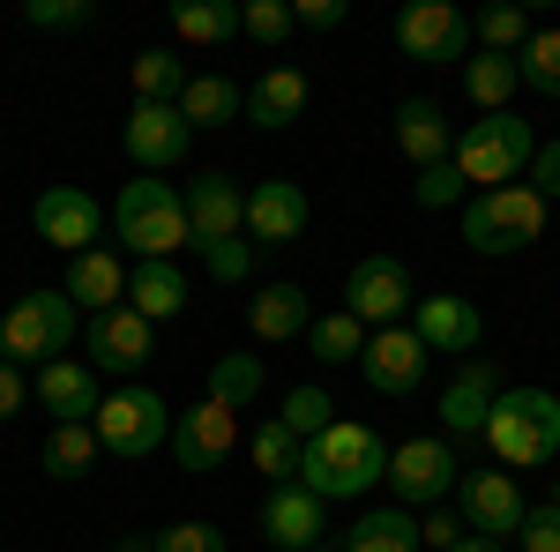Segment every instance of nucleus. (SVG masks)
<instances>
[{"mask_svg": "<svg viewBox=\"0 0 560 552\" xmlns=\"http://www.w3.org/2000/svg\"><path fill=\"white\" fill-rule=\"evenodd\" d=\"M173 31L187 45H224L240 38V0H179L173 8Z\"/></svg>", "mask_w": 560, "mask_h": 552, "instance_id": "obj_35", "label": "nucleus"}, {"mask_svg": "<svg viewBox=\"0 0 560 552\" xmlns=\"http://www.w3.org/2000/svg\"><path fill=\"white\" fill-rule=\"evenodd\" d=\"M23 23L31 31H83L90 0H23Z\"/></svg>", "mask_w": 560, "mask_h": 552, "instance_id": "obj_42", "label": "nucleus"}, {"mask_svg": "<svg viewBox=\"0 0 560 552\" xmlns=\"http://www.w3.org/2000/svg\"><path fill=\"white\" fill-rule=\"evenodd\" d=\"M113 239H120L135 261H173L179 247H195V232H187V187L150 179V172L128 179L120 202H113Z\"/></svg>", "mask_w": 560, "mask_h": 552, "instance_id": "obj_2", "label": "nucleus"}, {"mask_svg": "<svg viewBox=\"0 0 560 552\" xmlns=\"http://www.w3.org/2000/svg\"><path fill=\"white\" fill-rule=\"evenodd\" d=\"M493 396H501L493 359H464V366H456V381L441 388V433H448V441H478L486 419H493Z\"/></svg>", "mask_w": 560, "mask_h": 552, "instance_id": "obj_21", "label": "nucleus"}, {"mask_svg": "<svg viewBox=\"0 0 560 552\" xmlns=\"http://www.w3.org/2000/svg\"><path fill=\"white\" fill-rule=\"evenodd\" d=\"M105 448H97V425H52L38 448L45 478H90V463H97Z\"/></svg>", "mask_w": 560, "mask_h": 552, "instance_id": "obj_34", "label": "nucleus"}, {"mask_svg": "<svg viewBox=\"0 0 560 552\" xmlns=\"http://www.w3.org/2000/svg\"><path fill=\"white\" fill-rule=\"evenodd\" d=\"M523 179H530L546 202H560V134H553V142H538V157H530V172H523Z\"/></svg>", "mask_w": 560, "mask_h": 552, "instance_id": "obj_48", "label": "nucleus"}, {"mask_svg": "<svg viewBox=\"0 0 560 552\" xmlns=\"http://www.w3.org/2000/svg\"><path fill=\"white\" fill-rule=\"evenodd\" d=\"M60 292L75 298L83 314H113V306H128V261L113 255V247H90V255L68 261V284Z\"/></svg>", "mask_w": 560, "mask_h": 552, "instance_id": "obj_26", "label": "nucleus"}, {"mask_svg": "<svg viewBox=\"0 0 560 552\" xmlns=\"http://www.w3.org/2000/svg\"><path fill=\"white\" fill-rule=\"evenodd\" d=\"M0 552H8V545H0Z\"/></svg>", "mask_w": 560, "mask_h": 552, "instance_id": "obj_54", "label": "nucleus"}, {"mask_svg": "<svg viewBox=\"0 0 560 552\" xmlns=\"http://www.w3.org/2000/svg\"><path fill=\"white\" fill-rule=\"evenodd\" d=\"M128 306L142 321H173L187 306V269L179 261H135L128 269Z\"/></svg>", "mask_w": 560, "mask_h": 552, "instance_id": "obj_27", "label": "nucleus"}, {"mask_svg": "<svg viewBox=\"0 0 560 552\" xmlns=\"http://www.w3.org/2000/svg\"><path fill=\"white\" fill-rule=\"evenodd\" d=\"M300 485L314 493V501H359V493L388 485L382 433H374V425H359V419L322 425V433L300 448Z\"/></svg>", "mask_w": 560, "mask_h": 552, "instance_id": "obj_1", "label": "nucleus"}, {"mask_svg": "<svg viewBox=\"0 0 560 552\" xmlns=\"http://www.w3.org/2000/svg\"><path fill=\"white\" fill-rule=\"evenodd\" d=\"M83 359L97 374H142L158 359V321H142L135 306H113V314H90L83 321Z\"/></svg>", "mask_w": 560, "mask_h": 552, "instance_id": "obj_12", "label": "nucleus"}, {"mask_svg": "<svg viewBox=\"0 0 560 552\" xmlns=\"http://www.w3.org/2000/svg\"><path fill=\"white\" fill-rule=\"evenodd\" d=\"M411 337L427 343V351H478L486 343V314H478V298H464V292H433V298H419L411 306Z\"/></svg>", "mask_w": 560, "mask_h": 552, "instance_id": "obj_19", "label": "nucleus"}, {"mask_svg": "<svg viewBox=\"0 0 560 552\" xmlns=\"http://www.w3.org/2000/svg\"><path fill=\"white\" fill-rule=\"evenodd\" d=\"M530 31H538V23L523 15L516 0H493V8H478V23H471L478 52H509V60H516L523 45H530Z\"/></svg>", "mask_w": 560, "mask_h": 552, "instance_id": "obj_36", "label": "nucleus"}, {"mask_svg": "<svg viewBox=\"0 0 560 552\" xmlns=\"http://www.w3.org/2000/svg\"><path fill=\"white\" fill-rule=\"evenodd\" d=\"M345 552H427L419 545V515L396 508V501H388V508H366L345 530Z\"/></svg>", "mask_w": 560, "mask_h": 552, "instance_id": "obj_29", "label": "nucleus"}, {"mask_svg": "<svg viewBox=\"0 0 560 552\" xmlns=\"http://www.w3.org/2000/svg\"><path fill=\"white\" fill-rule=\"evenodd\" d=\"M113 552H158V538H120Z\"/></svg>", "mask_w": 560, "mask_h": 552, "instance_id": "obj_50", "label": "nucleus"}, {"mask_svg": "<svg viewBox=\"0 0 560 552\" xmlns=\"http://www.w3.org/2000/svg\"><path fill=\"white\" fill-rule=\"evenodd\" d=\"M396 150H404L419 172L448 165V157H456V128H448V113H441L433 97H404V105H396Z\"/></svg>", "mask_w": 560, "mask_h": 552, "instance_id": "obj_24", "label": "nucleus"}, {"mask_svg": "<svg viewBox=\"0 0 560 552\" xmlns=\"http://www.w3.org/2000/svg\"><path fill=\"white\" fill-rule=\"evenodd\" d=\"M300 433H292V425L284 419H261L255 425V441H247V456H255V470L261 478H277V485H284V478H300Z\"/></svg>", "mask_w": 560, "mask_h": 552, "instance_id": "obj_37", "label": "nucleus"}, {"mask_svg": "<svg viewBox=\"0 0 560 552\" xmlns=\"http://www.w3.org/2000/svg\"><path fill=\"white\" fill-rule=\"evenodd\" d=\"M120 150L135 157V172H173V165H187L195 128L179 120V105H135L128 128H120Z\"/></svg>", "mask_w": 560, "mask_h": 552, "instance_id": "obj_16", "label": "nucleus"}, {"mask_svg": "<svg viewBox=\"0 0 560 552\" xmlns=\"http://www.w3.org/2000/svg\"><path fill=\"white\" fill-rule=\"evenodd\" d=\"M366 321L345 314V306H329V314H314V329H306V351L322 359V366H359V351H366Z\"/></svg>", "mask_w": 560, "mask_h": 552, "instance_id": "obj_31", "label": "nucleus"}, {"mask_svg": "<svg viewBox=\"0 0 560 552\" xmlns=\"http://www.w3.org/2000/svg\"><path fill=\"white\" fill-rule=\"evenodd\" d=\"M158 552H224V530L217 522H173V530H158Z\"/></svg>", "mask_w": 560, "mask_h": 552, "instance_id": "obj_45", "label": "nucleus"}, {"mask_svg": "<svg viewBox=\"0 0 560 552\" xmlns=\"http://www.w3.org/2000/svg\"><path fill=\"white\" fill-rule=\"evenodd\" d=\"M516 90H523V75H516L509 52H471V60H464V97H471L478 113H509Z\"/></svg>", "mask_w": 560, "mask_h": 552, "instance_id": "obj_32", "label": "nucleus"}, {"mask_svg": "<svg viewBox=\"0 0 560 552\" xmlns=\"http://www.w3.org/2000/svg\"><path fill=\"white\" fill-rule=\"evenodd\" d=\"M538 157V128L516 120V113H478L471 128L456 134V157L448 165L464 172V187L471 195H501V187H516L523 172Z\"/></svg>", "mask_w": 560, "mask_h": 552, "instance_id": "obj_4", "label": "nucleus"}, {"mask_svg": "<svg viewBox=\"0 0 560 552\" xmlns=\"http://www.w3.org/2000/svg\"><path fill=\"white\" fill-rule=\"evenodd\" d=\"M553 508H560V478H553Z\"/></svg>", "mask_w": 560, "mask_h": 552, "instance_id": "obj_52", "label": "nucleus"}, {"mask_svg": "<svg viewBox=\"0 0 560 552\" xmlns=\"http://www.w3.org/2000/svg\"><path fill=\"white\" fill-rule=\"evenodd\" d=\"M247 329H255L261 343H292L314 329V298H306V284H292V277H277V284H261L255 298H247Z\"/></svg>", "mask_w": 560, "mask_h": 552, "instance_id": "obj_25", "label": "nucleus"}, {"mask_svg": "<svg viewBox=\"0 0 560 552\" xmlns=\"http://www.w3.org/2000/svg\"><path fill=\"white\" fill-rule=\"evenodd\" d=\"M396 52L427 68H464L471 60V15L456 0H411L396 15Z\"/></svg>", "mask_w": 560, "mask_h": 552, "instance_id": "obj_9", "label": "nucleus"}, {"mask_svg": "<svg viewBox=\"0 0 560 552\" xmlns=\"http://www.w3.org/2000/svg\"><path fill=\"white\" fill-rule=\"evenodd\" d=\"M322 508H329V501H314L300 478H284V485L261 493V538L277 552H314L322 545Z\"/></svg>", "mask_w": 560, "mask_h": 552, "instance_id": "obj_20", "label": "nucleus"}, {"mask_svg": "<svg viewBox=\"0 0 560 552\" xmlns=\"http://www.w3.org/2000/svg\"><path fill=\"white\" fill-rule=\"evenodd\" d=\"M546 216H553V202H546L530 179L501 187V195H471V202H464V247L486 255V261L523 255L530 239H546Z\"/></svg>", "mask_w": 560, "mask_h": 552, "instance_id": "obj_5", "label": "nucleus"}, {"mask_svg": "<svg viewBox=\"0 0 560 552\" xmlns=\"http://www.w3.org/2000/svg\"><path fill=\"white\" fill-rule=\"evenodd\" d=\"M456 485H464V463H456V448L441 433H419V441L388 448V493H396V508H441Z\"/></svg>", "mask_w": 560, "mask_h": 552, "instance_id": "obj_8", "label": "nucleus"}, {"mask_svg": "<svg viewBox=\"0 0 560 552\" xmlns=\"http://www.w3.org/2000/svg\"><path fill=\"white\" fill-rule=\"evenodd\" d=\"M247 113V90L224 83V75H195V83L179 90V120L187 128H232Z\"/></svg>", "mask_w": 560, "mask_h": 552, "instance_id": "obj_30", "label": "nucleus"}, {"mask_svg": "<svg viewBox=\"0 0 560 552\" xmlns=\"http://www.w3.org/2000/svg\"><path fill=\"white\" fill-rule=\"evenodd\" d=\"M232 448H240V411H224L217 396H202L187 419H173V463L187 478H210V470L232 463Z\"/></svg>", "mask_w": 560, "mask_h": 552, "instance_id": "obj_13", "label": "nucleus"}, {"mask_svg": "<svg viewBox=\"0 0 560 552\" xmlns=\"http://www.w3.org/2000/svg\"><path fill=\"white\" fill-rule=\"evenodd\" d=\"M411 306H419V292H411V269H404L396 255L351 261V277H345V314H359L366 329H396V321H411Z\"/></svg>", "mask_w": 560, "mask_h": 552, "instance_id": "obj_10", "label": "nucleus"}, {"mask_svg": "<svg viewBox=\"0 0 560 552\" xmlns=\"http://www.w3.org/2000/svg\"><path fill=\"white\" fill-rule=\"evenodd\" d=\"M456 515L471 522V538H493V545H509L523 530V515H530V501H523V485L509 478V470H464V485H456Z\"/></svg>", "mask_w": 560, "mask_h": 552, "instance_id": "obj_11", "label": "nucleus"}, {"mask_svg": "<svg viewBox=\"0 0 560 552\" xmlns=\"http://www.w3.org/2000/svg\"><path fill=\"white\" fill-rule=\"evenodd\" d=\"M128 83H135V105H179V90L195 83V75H187V60H179L173 45H142L128 60Z\"/></svg>", "mask_w": 560, "mask_h": 552, "instance_id": "obj_28", "label": "nucleus"}, {"mask_svg": "<svg viewBox=\"0 0 560 552\" xmlns=\"http://www.w3.org/2000/svg\"><path fill=\"white\" fill-rule=\"evenodd\" d=\"M306 97H314V83H306L300 68H261L255 83H247V120L261 134H284L306 120Z\"/></svg>", "mask_w": 560, "mask_h": 552, "instance_id": "obj_23", "label": "nucleus"}, {"mask_svg": "<svg viewBox=\"0 0 560 552\" xmlns=\"http://www.w3.org/2000/svg\"><path fill=\"white\" fill-rule=\"evenodd\" d=\"M202 269H210L217 284H247V277H255V239H232V247H210V255H202Z\"/></svg>", "mask_w": 560, "mask_h": 552, "instance_id": "obj_43", "label": "nucleus"}, {"mask_svg": "<svg viewBox=\"0 0 560 552\" xmlns=\"http://www.w3.org/2000/svg\"><path fill=\"white\" fill-rule=\"evenodd\" d=\"M314 552H345V545H314Z\"/></svg>", "mask_w": 560, "mask_h": 552, "instance_id": "obj_53", "label": "nucleus"}, {"mask_svg": "<svg viewBox=\"0 0 560 552\" xmlns=\"http://www.w3.org/2000/svg\"><path fill=\"white\" fill-rule=\"evenodd\" d=\"M38 403L52 411V425H90L97 419V403H105V388H97V366L90 359H52L38 366Z\"/></svg>", "mask_w": 560, "mask_h": 552, "instance_id": "obj_22", "label": "nucleus"}, {"mask_svg": "<svg viewBox=\"0 0 560 552\" xmlns=\"http://www.w3.org/2000/svg\"><path fill=\"white\" fill-rule=\"evenodd\" d=\"M23 396H38V388L23 381V366H15V359H0V425L23 419Z\"/></svg>", "mask_w": 560, "mask_h": 552, "instance_id": "obj_49", "label": "nucleus"}, {"mask_svg": "<svg viewBox=\"0 0 560 552\" xmlns=\"http://www.w3.org/2000/svg\"><path fill=\"white\" fill-rule=\"evenodd\" d=\"M31 232H38L45 247H60V255L75 261V255L97 247L105 210H97V195H90V187H45L38 202H31Z\"/></svg>", "mask_w": 560, "mask_h": 552, "instance_id": "obj_15", "label": "nucleus"}, {"mask_svg": "<svg viewBox=\"0 0 560 552\" xmlns=\"http://www.w3.org/2000/svg\"><path fill=\"white\" fill-rule=\"evenodd\" d=\"M306 216H314V202H306L300 179H261V187H247V239L255 247H292V239H306Z\"/></svg>", "mask_w": 560, "mask_h": 552, "instance_id": "obj_18", "label": "nucleus"}, {"mask_svg": "<svg viewBox=\"0 0 560 552\" xmlns=\"http://www.w3.org/2000/svg\"><path fill=\"white\" fill-rule=\"evenodd\" d=\"M516 545H523V552H560V508H553V501H546V508H530V515H523Z\"/></svg>", "mask_w": 560, "mask_h": 552, "instance_id": "obj_46", "label": "nucleus"}, {"mask_svg": "<svg viewBox=\"0 0 560 552\" xmlns=\"http://www.w3.org/2000/svg\"><path fill=\"white\" fill-rule=\"evenodd\" d=\"M411 202H419V210H464L471 187H464V172H456V165H433V172L411 179Z\"/></svg>", "mask_w": 560, "mask_h": 552, "instance_id": "obj_41", "label": "nucleus"}, {"mask_svg": "<svg viewBox=\"0 0 560 552\" xmlns=\"http://www.w3.org/2000/svg\"><path fill=\"white\" fill-rule=\"evenodd\" d=\"M427 359H433V351L411 337V321H396V329H374V337H366L359 374H366L374 396H411V388L427 381Z\"/></svg>", "mask_w": 560, "mask_h": 552, "instance_id": "obj_17", "label": "nucleus"}, {"mask_svg": "<svg viewBox=\"0 0 560 552\" xmlns=\"http://www.w3.org/2000/svg\"><path fill=\"white\" fill-rule=\"evenodd\" d=\"M187 232H195V255L232 247V239L247 232V187H240L232 172H202V179H187Z\"/></svg>", "mask_w": 560, "mask_h": 552, "instance_id": "obj_14", "label": "nucleus"}, {"mask_svg": "<svg viewBox=\"0 0 560 552\" xmlns=\"http://www.w3.org/2000/svg\"><path fill=\"white\" fill-rule=\"evenodd\" d=\"M83 337V306L68 292H23L8 314H0V359H38V366H52V359H68V343Z\"/></svg>", "mask_w": 560, "mask_h": 552, "instance_id": "obj_6", "label": "nucleus"}, {"mask_svg": "<svg viewBox=\"0 0 560 552\" xmlns=\"http://www.w3.org/2000/svg\"><path fill=\"white\" fill-rule=\"evenodd\" d=\"M261 374H269L261 351H217L210 359V396L224 403V411H247V403L261 396Z\"/></svg>", "mask_w": 560, "mask_h": 552, "instance_id": "obj_33", "label": "nucleus"}, {"mask_svg": "<svg viewBox=\"0 0 560 552\" xmlns=\"http://www.w3.org/2000/svg\"><path fill=\"white\" fill-rule=\"evenodd\" d=\"M456 552H509V545H493V538H464Z\"/></svg>", "mask_w": 560, "mask_h": 552, "instance_id": "obj_51", "label": "nucleus"}, {"mask_svg": "<svg viewBox=\"0 0 560 552\" xmlns=\"http://www.w3.org/2000/svg\"><path fill=\"white\" fill-rule=\"evenodd\" d=\"M516 75H523V90L560 105V31H530V45L516 52Z\"/></svg>", "mask_w": 560, "mask_h": 552, "instance_id": "obj_38", "label": "nucleus"}, {"mask_svg": "<svg viewBox=\"0 0 560 552\" xmlns=\"http://www.w3.org/2000/svg\"><path fill=\"white\" fill-rule=\"evenodd\" d=\"M277 419L292 425L300 441H314L322 425H337V396H329V388H322V381H300V388H292V396H284V403H277Z\"/></svg>", "mask_w": 560, "mask_h": 552, "instance_id": "obj_39", "label": "nucleus"}, {"mask_svg": "<svg viewBox=\"0 0 560 552\" xmlns=\"http://www.w3.org/2000/svg\"><path fill=\"white\" fill-rule=\"evenodd\" d=\"M90 425H97V448L120 456V463H142V456L173 448V403L158 388H113Z\"/></svg>", "mask_w": 560, "mask_h": 552, "instance_id": "obj_7", "label": "nucleus"}, {"mask_svg": "<svg viewBox=\"0 0 560 552\" xmlns=\"http://www.w3.org/2000/svg\"><path fill=\"white\" fill-rule=\"evenodd\" d=\"M292 31H300L292 23V0H240V38H255L261 52H277Z\"/></svg>", "mask_w": 560, "mask_h": 552, "instance_id": "obj_40", "label": "nucleus"}, {"mask_svg": "<svg viewBox=\"0 0 560 552\" xmlns=\"http://www.w3.org/2000/svg\"><path fill=\"white\" fill-rule=\"evenodd\" d=\"M292 23H300V31H345L351 0H292Z\"/></svg>", "mask_w": 560, "mask_h": 552, "instance_id": "obj_47", "label": "nucleus"}, {"mask_svg": "<svg viewBox=\"0 0 560 552\" xmlns=\"http://www.w3.org/2000/svg\"><path fill=\"white\" fill-rule=\"evenodd\" d=\"M478 441L493 448L501 470H546L560 456V396L553 388H501Z\"/></svg>", "mask_w": 560, "mask_h": 552, "instance_id": "obj_3", "label": "nucleus"}, {"mask_svg": "<svg viewBox=\"0 0 560 552\" xmlns=\"http://www.w3.org/2000/svg\"><path fill=\"white\" fill-rule=\"evenodd\" d=\"M464 538H471V522H464L456 508H427V522H419V545L427 552H456Z\"/></svg>", "mask_w": 560, "mask_h": 552, "instance_id": "obj_44", "label": "nucleus"}]
</instances>
